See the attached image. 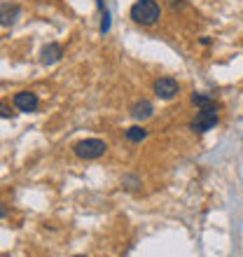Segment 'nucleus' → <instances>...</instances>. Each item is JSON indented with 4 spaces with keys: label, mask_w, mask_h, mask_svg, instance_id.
<instances>
[{
    "label": "nucleus",
    "mask_w": 243,
    "mask_h": 257,
    "mask_svg": "<svg viewBox=\"0 0 243 257\" xmlns=\"http://www.w3.org/2000/svg\"><path fill=\"white\" fill-rule=\"evenodd\" d=\"M110 31V14H108V10L103 12V24H101V33H108Z\"/></svg>",
    "instance_id": "nucleus-12"
},
{
    "label": "nucleus",
    "mask_w": 243,
    "mask_h": 257,
    "mask_svg": "<svg viewBox=\"0 0 243 257\" xmlns=\"http://www.w3.org/2000/svg\"><path fill=\"white\" fill-rule=\"evenodd\" d=\"M129 17L134 24H141V26H155L157 21L162 19V7L157 0H136L131 10H129Z\"/></svg>",
    "instance_id": "nucleus-1"
},
{
    "label": "nucleus",
    "mask_w": 243,
    "mask_h": 257,
    "mask_svg": "<svg viewBox=\"0 0 243 257\" xmlns=\"http://www.w3.org/2000/svg\"><path fill=\"white\" fill-rule=\"evenodd\" d=\"M75 257H84V255H75Z\"/></svg>",
    "instance_id": "nucleus-15"
},
{
    "label": "nucleus",
    "mask_w": 243,
    "mask_h": 257,
    "mask_svg": "<svg viewBox=\"0 0 243 257\" xmlns=\"http://www.w3.org/2000/svg\"><path fill=\"white\" fill-rule=\"evenodd\" d=\"M155 115V105L150 101H138L131 105V117L134 119H138V122H143V119H150V117Z\"/></svg>",
    "instance_id": "nucleus-8"
},
{
    "label": "nucleus",
    "mask_w": 243,
    "mask_h": 257,
    "mask_svg": "<svg viewBox=\"0 0 243 257\" xmlns=\"http://www.w3.org/2000/svg\"><path fill=\"white\" fill-rule=\"evenodd\" d=\"M61 56H63V47L56 45V42H49L47 47H42L40 52V63L42 66H52V63L61 61Z\"/></svg>",
    "instance_id": "nucleus-7"
},
{
    "label": "nucleus",
    "mask_w": 243,
    "mask_h": 257,
    "mask_svg": "<svg viewBox=\"0 0 243 257\" xmlns=\"http://www.w3.org/2000/svg\"><path fill=\"white\" fill-rule=\"evenodd\" d=\"M0 217H7V206H3V203H0Z\"/></svg>",
    "instance_id": "nucleus-14"
},
{
    "label": "nucleus",
    "mask_w": 243,
    "mask_h": 257,
    "mask_svg": "<svg viewBox=\"0 0 243 257\" xmlns=\"http://www.w3.org/2000/svg\"><path fill=\"white\" fill-rule=\"evenodd\" d=\"M155 94L162 101H171L180 94V84L176 77H159V80H155Z\"/></svg>",
    "instance_id": "nucleus-4"
},
{
    "label": "nucleus",
    "mask_w": 243,
    "mask_h": 257,
    "mask_svg": "<svg viewBox=\"0 0 243 257\" xmlns=\"http://www.w3.org/2000/svg\"><path fill=\"white\" fill-rule=\"evenodd\" d=\"M182 5H185L182 0H171V7H173V10H178V7H182Z\"/></svg>",
    "instance_id": "nucleus-13"
},
{
    "label": "nucleus",
    "mask_w": 243,
    "mask_h": 257,
    "mask_svg": "<svg viewBox=\"0 0 243 257\" xmlns=\"http://www.w3.org/2000/svg\"><path fill=\"white\" fill-rule=\"evenodd\" d=\"M124 136H127V141L129 143H143L145 138H148V131L143 126H131L124 131Z\"/></svg>",
    "instance_id": "nucleus-9"
},
{
    "label": "nucleus",
    "mask_w": 243,
    "mask_h": 257,
    "mask_svg": "<svg viewBox=\"0 0 243 257\" xmlns=\"http://www.w3.org/2000/svg\"><path fill=\"white\" fill-rule=\"evenodd\" d=\"M14 105H17V110H21V112H35L38 105H40V101H38V96H35L33 91H19V94L14 96Z\"/></svg>",
    "instance_id": "nucleus-5"
},
{
    "label": "nucleus",
    "mask_w": 243,
    "mask_h": 257,
    "mask_svg": "<svg viewBox=\"0 0 243 257\" xmlns=\"http://www.w3.org/2000/svg\"><path fill=\"white\" fill-rule=\"evenodd\" d=\"M21 17V7L17 3H3L0 5V26H14Z\"/></svg>",
    "instance_id": "nucleus-6"
},
{
    "label": "nucleus",
    "mask_w": 243,
    "mask_h": 257,
    "mask_svg": "<svg viewBox=\"0 0 243 257\" xmlns=\"http://www.w3.org/2000/svg\"><path fill=\"white\" fill-rule=\"evenodd\" d=\"M217 122H220V117H217V105H208V108H201L196 112V117L192 119L189 128L196 131V134H206V131H210Z\"/></svg>",
    "instance_id": "nucleus-3"
},
{
    "label": "nucleus",
    "mask_w": 243,
    "mask_h": 257,
    "mask_svg": "<svg viewBox=\"0 0 243 257\" xmlns=\"http://www.w3.org/2000/svg\"><path fill=\"white\" fill-rule=\"evenodd\" d=\"M192 103H194L199 110L208 108V105H215V103H213V96H208V94H192Z\"/></svg>",
    "instance_id": "nucleus-10"
},
{
    "label": "nucleus",
    "mask_w": 243,
    "mask_h": 257,
    "mask_svg": "<svg viewBox=\"0 0 243 257\" xmlns=\"http://www.w3.org/2000/svg\"><path fill=\"white\" fill-rule=\"evenodd\" d=\"M0 117H3V119H12V117H14L12 108H10L7 103H3V101H0Z\"/></svg>",
    "instance_id": "nucleus-11"
},
{
    "label": "nucleus",
    "mask_w": 243,
    "mask_h": 257,
    "mask_svg": "<svg viewBox=\"0 0 243 257\" xmlns=\"http://www.w3.org/2000/svg\"><path fill=\"white\" fill-rule=\"evenodd\" d=\"M105 150H108V145L101 138H84V141L75 143L73 152L80 159H98V157L105 155Z\"/></svg>",
    "instance_id": "nucleus-2"
}]
</instances>
